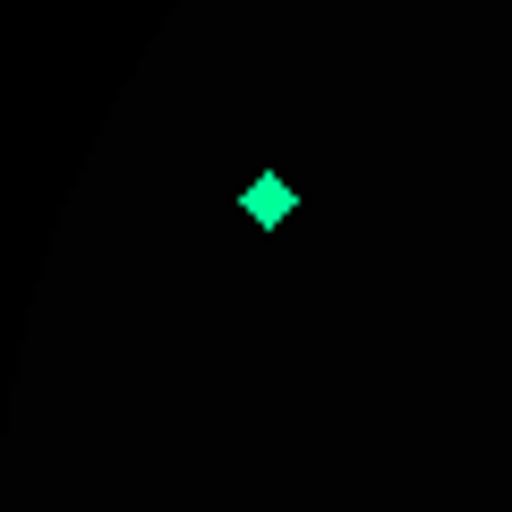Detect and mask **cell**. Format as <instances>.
I'll return each mask as SVG.
<instances>
[{
	"label": "cell",
	"mask_w": 512,
	"mask_h": 512,
	"mask_svg": "<svg viewBox=\"0 0 512 512\" xmlns=\"http://www.w3.org/2000/svg\"><path fill=\"white\" fill-rule=\"evenodd\" d=\"M239 214H248V222H256V231H282V222H291V214H299V188H291V180H282V171H256V180H248V188H239Z\"/></svg>",
	"instance_id": "6da1fadb"
}]
</instances>
